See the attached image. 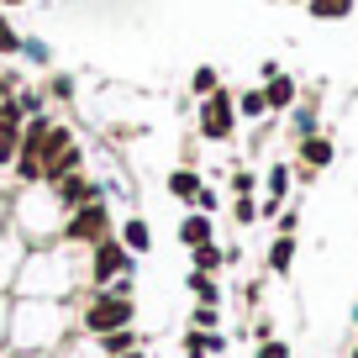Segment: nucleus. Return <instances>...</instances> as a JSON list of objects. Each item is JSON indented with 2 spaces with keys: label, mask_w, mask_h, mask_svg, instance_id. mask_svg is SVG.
Segmentation results:
<instances>
[{
  "label": "nucleus",
  "mask_w": 358,
  "mask_h": 358,
  "mask_svg": "<svg viewBox=\"0 0 358 358\" xmlns=\"http://www.w3.org/2000/svg\"><path fill=\"white\" fill-rule=\"evenodd\" d=\"M79 290H85V248H64V243L27 248L11 285V295H22V301H74Z\"/></svg>",
  "instance_id": "nucleus-1"
},
{
  "label": "nucleus",
  "mask_w": 358,
  "mask_h": 358,
  "mask_svg": "<svg viewBox=\"0 0 358 358\" xmlns=\"http://www.w3.org/2000/svg\"><path fill=\"white\" fill-rule=\"evenodd\" d=\"M74 337V301H11V358H53Z\"/></svg>",
  "instance_id": "nucleus-2"
},
{
  "label": "nucleus",
  "mask_w": 358,
  "mask_h": 358,
  "mask_svg": "<svg viewBox=\"0 0 358 358\" xmlns=\"http://www.w3.org/2000/svg\"><path fill=\"white\" fill-rule=\"evenodd\" d=\"M64 206H58V195L48 190V185H27V190L11 195V211H6V227H11L16 237H22L27 248H43V243H58V232H64Z\"/></svg>",
  "instance_id": "nucleus-3"
},
{
  "label": "nucleus",
  "mask_w": 358,
  "mask_h": 358,
  "mask_svg": "<svg viewBox=\"0 0 358 358\" xmlns=\"http://www.w3.org/2000/svg\"><path fill=\"white\" fill-rule=\"evenodd\" d=\"M122 327H137V301H122L111 290L74 295V332L79 337H106V332H122Z\"/></svg>",
  "instance_id": "nucleus-4"
},
{
  "label": "nucleus",
  "mask_w": 358,
  "mask_h": 358,
  "mask_svg": "<svg viewBox=\"0 0 358 358\" xmlns=\"http://www.w3.org/2000/svg\"><path fill=\"white\" fill-rule=\"evenodd\" d=\"M137 264H143V258H137L116 232L101 237L95 248H85V290H106L116 274H137Z\"/></svg>",
  "instance_id": "nucleus-5"
},
{
  "label": "nucleus",
  "mask_w": 358,
  "mask_h": 358,
  "mask_svg": "<svg viewBox=\"0 0 358 358\" xmlns=\"http://www.w3.org/2000/svg\"><path fill=\"white\" fill-rule=\"evenodd\" d=\"M116 232V211L111 201H90V206H74V211L64 216V232H58V243L64 248H95L101 237Z\"/></svg>",
  "instance_id": "nucleus-6"
},
{
  "label": "nucleus",
  "mask_w": 358,
  "mask_h": 358,
  "mask_svg": "<svg viewBox=\"0 0 358 358\" xmlns=\"http://www.w3.org/2000/svg\"><path fill=\"white\" fill-rule=\"evenodd\" d=\"M201 137L206 143H232L237 137V95L232 90H216L201 101Z\"/></svg>",
  "instance_id": "nucleus-7"
},
{
  "label": "nucleus",
  "mask_w": 358,
  "mask_h": 358,
  "mask_svg": "<svg viewBox=\"0 0 358 358\" xmlns=\"http://www.w3.org/2000/svg\"><path fill=\"white\" fill-rule=\"evenodd\" d=\"M48 190L58 195V206H64V211H74V206H90V201H106V185H101V179H90L85 169H79V174L53 179Z\"/></svg>",
  "instance_id": "nucleus-8"
},
{
  "label": "nucleus",
  "mask_w": 358,
  "mask_h": 358,
  "mask_svg": "<svg viewBox=\"0 0 358 358\" xmlns=\"http://www.w3.org/2000/svg\"><path fill=\"white\" fill-rule=\"evenodd\" d=\"M332 158H337V143H332L327 132H311V137H301V164H295V174H301V179H316Z\"/></svg>",
  "instance_id": "nucleus-9"
},
{
  "label": "nucleus",
  "mask_w": 358,
  "mask_h": 358,
  "mask_svg": "<svg viewBox=\"0 0 358 358\" xmlns=\"http://www.w3.org/2000/svg\"><path fill=\"white\" fill-rule=\"evenodd\" d=\"M222 353H227V332H195V327H185L179 358H222Z\"/></svg>",
  "instance_id": "nucleus-10"
},
{
  "label": "nucleus",
  "mask_w": 358,
  "mask_h": 358,
  "mask_svg": "<svg viewBox=\"0 0 358 358\" xmlns=\"http://www.w3.org/2000/svg\"><path fill=\"white\" fill-rule=\"evenodd\" d=\"M22 258H27V243L6 227L0 232V290L11 295V285H16V268H22Z\"/></svg>",
  "instance_id": "nucleus-11"
},
{
  "label": "nucleus",
  "mask_w": 358,
  "mask_h": 358,
  "mask_svg": "<svg viewBox=\"0 0 358 358\" xmlns=\"http://www.w3.org/2000/svg\"><path fill=\"white\" fill-rule=\"evenodd\" d=\"M116 237H122V243L132 248L137 258H148V253H153V227H148V216H137V211L116 222Z\"/></svg>",
  "instance_id": "nucleus-12"
},
{
  "label": "nucleus",
  "mask_w": 358,
  "mask_h": 358,
  "mask_svg": "<svg viewBox=\"0 0 358 358\" xmlns=\"http://www.w3.org/2000/svg\"><path fill=\"white\" fill-rule=\"evenodd\" d=\"M264 101H268V116H274V111H290V106L301 101V85L280 69L274 79H264Z\"/></svg>",
  "instance_id": "nucleus-13"
},
{
  "label": "nucleus",
  "mask_w": 358,
  "mask_h": 358,
  "mask_svg": "<svg viewBox=\"0 0 358 358\" xmlns=\"http://www.w3.org/2000/svg\"><path fill=\"white\" fill-rule=\"evenodd\" d=\"M179 243H185V248L216 243V216H206V211H190L185 222H179Z\"/></svg>",
  "instance_id": "nucleus-14"
},
{
  "label": "nucleus",
  "mask_w": 358,
  "mask_h": 358,
  "mask_svg": "<svg viewBox=\"0 0 358 358\" xmlns=\"http://www.w3.org/2000/svg\"><path fill=\"white\" fill-rule=\"evenodd\" d=\"M201 185H206V179L195 174L190 164H179L174 174H169V195H174L179 206H195V195H201Z\"/></svg>",
  "instance_id": "nucleus-15"
},
{
  "label": "nucleus",
  "mask_w": 358,
  "mask_h": 358,
  "mask_svg": "<svg viewBox=\"0 0 358 358\" xmlns=\"http://www.w3.org/2000/svg\"><path fill=\"white\" fill-rule=\"evenodd\" d=\"M185 290H190L195 306H222V285H216V274H201V268H190V274H185Z\"/></svg>",
  "instance_id": "nucleus-16"
},
{
  "label": "nucleus",
  "mask_w": 358,
  "mask_h": 358,
  "mask_svg": "<svg viewBox=\"0 0 358 358\" xmlns=\"http://www.w3.org/2000/svg\"><path fill=\"white\" fill-rule=\"evenodd\" d=\"M264 268H268V274H290V268H295V232H280L274 243H268Z\"/></svg>",
  "instance_id": "nucleus-17"
},
{
  "label": "nucleus",
  "mask_w": 358,
  "mask_h": 358,
  "mask_svg": "<svg viewBox=\"0 0 358 358\" xmlns=\"http://www.w3.org/2000/svg\"><path fill=\"white\" fill-rule=\"evenodd\" d=\"M306 11H311V22H348L358 0H306Z\"/></svg>",
  "instance_id": "nucleus-18"
},
{
  "label": "nucleus",
  "mask_w": 358,
  "mask_h": 358,
  "mask_svg": "<svg viewBox=\"0 0 358 358\" xmlns=\"http://www.w3.org/2000/svg\"><path fill=\"white\" fill-rule=\"evenodd\" d=\"M95 348H101L106 358H116V353H127V348H143V332H137V327H122V332L95 337Z\"/></svg>",
  "instance_id": "nucleus-19"
},
{
  "label": "nucleus",
  "mask_w": 358,
  "mask_h": 358,
  "mask_svg": "<svg viewBox=\"0 0 358 358\" xmlns=\"http://www.w3.org/2000/svg\"><path fill=\"white\" fill-rule=\"evenodd\" d=\"M190 268H201V274H222V268H227V248H216V243L190 248Z\"/></svg>",
  "instance_id": "nucleus-20"
},
{
  "label": "nucleus",
  "mask_w": 358,
  "mask_h": 358,
  "mask_svg": "<svg viewBox=\"0 0 358 358\" xmlns=\"http://www.w3.org/2000/svg\"><path fill=\"white\" fill-rule=\"evenodd\" d=\"M264 116H268V101H264V85L243 90V95H237V122H264Z\"/></svg>",
  "instance_id": "nucleus-21"
},
{
  "label": "nucleus",
  "mask_w": 358,
  "mask_h": 358,
  "mask_svg": "<svg viewBox=\"0 0 358 358\" xmlns=\"http://www.w3.org/2000/svg\"><path fill=\"white\" fill-rule=\"evenodd\" d=\"M290 179H295V169L290 164H274V169H268V174H264V201H280L285 206V195H290Z\"/></svg>",
  "instance_id": "nucleus-22"
},
{
  "label": "nucleus",
  "mask_w": 358,
  "mask_h": 358,
  "mask_svg": "<svg viewBox=\"0 0 358 358\" xmlns=\"http://www.w3.org/2000/svg\"><path fill=\"white\" fill-rule=\"evenodd\" d=\"M16 148H22V127H6V122H0V174L16 164Z\"/></svg>",
  "instance_id": "nucleus-23"
},
{
  "label": "nucleus",
  "mask_w": 358,
  "mask_h": 358,
  "mask_svg": "<svg viewBox=\"0 0 358 358\" xmlns=\"http://www.w3.org/2000/svg\"><path fill=\"white\" fill-rule=\"evenodd\" d=\"M253 222H264V216H258V201L253 195H232V227L243 232V227H253Z\"/></svg>",
  "instance_id": "nucleus-24"
},
{
  "label": "nucleus",
  "mask_w": 358,
  "mask_h": 358,
  "mask_svg": "<svg viewBox=\"0 0 358 358\" xmlns=\"http://www.w3.org/2000/svg\"><path fill=\"white\" fill-rule=\"evenodd\" d=\"M53 358H106V353L95 348V337H79V332H74V337H69V343L58 348Z\"/></svg>",
  "instance_id": "nucleus-25"
},
{
  "label": "nucleus",
  "mask_w": 358,
  "mask_h": 358,
  "mask_svg": "<svg viewBox=\"0 0 358 358\" xmlns=\"http://www.w3.org/2000/svg\"><path fill=\"white\" fill-rule=\"evenodd\" d=\"M190 327L195 332H222V306H190Z\"/></svg>",
  "instance_id": "nucleus-26"
},
{
  "label": "nucleus",
  "mask_w": 358,
  "mask_h": 358,
  "mask_svg": "<svg viewBox=\"0 0 358 358\" xmlns=\"http://www.w3.org/2000/svg\"><path fill=\"white\" fill-rule=\"evenodd\" d=\"M16 58H27V64L48 69V64H53V48H48L43 37H22V53H16Z\"/></svg>",
  "instance_id": "nucleus-27"
},
{
  "label": "nucleus",
  "mask_w": 358,
  "mask_h": 358,
  "mask_svg": "<svg viewBox=\"0 0 358 358\" xmlns=\"http://www.w3.org/2000/svg\"><path fill=\"white\" fill-rule=\"evenodd\" d=\"M190 90H195V95H201V101H206V95H216V90H222V74H216L211 64H201V69H195V74H190Z\"/></svg>",
  "instance_id": "nucleus-28"
},
{
  "label": "nucleus",
  "mask_w": 358,
  "mask_h": 358,
  "mask_svg": "<svg viewBox=\"0 0 358 358\" xmlns=\"http://www.w3.org/2000/svg\"><path fill=\"white\" fill-rule=\"evenodd\" d=\"M22 53V32L11 27V16H0V58H16Z\"/></svg>",
  "instance_id": "nucleus-29"
},
{
  "label": "nucleus",
  "mask_w": 358,
  "mask_h": 358,
  "mask_svg": "<svg viewBox=\"0 0 358 358\" xmlns=\"http://www.w3.org/2000/svg\"><path fill=\"white\" fill-rule=\"evenodd\" d=\"M16 106H22V116H43L48 95H43V90H16Z\"/></svg>",
  "instance_id": "nucleus-30"
},
{
  "label": "nucleus",
  "mask_w": 358,
  "mask_h": 358,
  "mask_svg": "<svg viewBox=\"0 0 358 358\" xmlns=\"http://www.w3.org/2000/svg\"><path fill=\"white\" fill-rule=\"evenodd\" d=\"M290 111H295V137H311V132H316V101L290 106Z\"/></svg>",
  "instance_id": "nucleus-31"
},
{
  "label": "nucleus",
  "mask_w": 358,
  "mask_h": 358,
  "mask_svg": "<svg viewBox=\"0 0 358 358\" xmlns=\"http://www.w3.org/2000/svg\"><path fill=\"white\" fill-rule=\"evenodd\" d=\"M43 95H48V101H58V106H64V101H74V79H69V74H53Z\"/></svg>",
  "instance_id": "nucleus-32"
},
{
  "label": "nucleus",
  "mask_w": 358,
  "mask_h": 358,
  "mask_svg": "<svg viewBox=\"0 0 358 358\" xmlns=\"http://www.w3.org/2000/svg\"><path fill=\"white\" fill-rule=\"evenodd\" d=\"M253 358H290V343H285V337H264V343L253 348Z\"/></svg>",
  "instance_id": "nucleus-33"
},
{
  "label": "nucleus",
  "mask_w": 358,
  "mask_h": 358,
  "mask_svg": "<svg viewBox=\"0 0 358 358\" xmlns=\"http://www.w3.org/2000/svg\"><path fill=\"white\" fill-rule=\"evenodd\" d=\"M190 211H206V216H216V211H222V195H216L211 185H201V195H195V206H190Z\"/></svg>",
  "instance_id": "nucleus-34"
},
{
  "label": "nucleus",
  "mask_w": 358,
  "mask_h": 358,
  "mask_svg": "<svg viewBox=\"0 0 358 358\" xmlns=\"http://www.w3.org/2000/svg\"><path fill=\"white\" fill-rule=\"evenodd\" d=\"M258 190V174L253 169H232V195H253Z\"/></svg>",
  "instance_id": "nucleus-35"
},
{
  "label": "nucleus",
  "mask_w": 358,
  "mask_h": 358,
  "mask_svg": "<svg viewBox=\"0 0 358 358\" xmlns=\"http://www.w3.org/2000/svg\"><path fill=\"white\" fill-rule=\"evenodd\" d=\"M111 295H122V301H137V274H116L111 285H106Z\"/></svg>",
  "instance_id": "nucleus-36"
},
{
  "label": "nucleus",
  "mask_w": 358,
  "mask_h": 358,
  "mask_svg": "<svg viewBox=\"0 0 358 358\" xmlns=\"http://www.w3.org/2000/svg\"><path fill=\"white\" fill-rule=\"evenodd\" d=\"M11 301H16V295L0 290V353H6V337H11Z\"/></svg>",
  "instance_id": "nucleus-37"
},
{
  "label": "nucleus",
  "mask_w": 358,
  "mask_h": 358,
  "mask_svg": "<svg viewBox=\"0 0 358 358\" xmlns=\"http://www.w3.org/2000/svg\"><path fill=\"white\" fill-rule=\"evenodd\" d=\"M274 227H280V232H295V227H301V211H295V206H290V211H280V222H274Z\"/></svg>",
  "instance_id": "nucleus-38"
},
{
  "label": "nucleus",
  "mask_w": 358,
  "mask_h": 358,
  "mask_svg": "<svg viewBox=\"0 0 358 358\" xmlns=\"http://www.w3.org/2000/svg\"><path fill=\"white\" fill-rule=\"evenodd\" d=\"M253 337H258V343H264V337H274V316H258V322H253Z\"/></svg>",
  "instance_id": "nucleus-39"
},
{
  "label": "nucleus",
  "mask_w": 358,
  "mask_h": 358,
  "mask_svg": "<svg viewBox=\"0 0 358 358\" xmlns=\"http://www.w3.org/2000/svg\"><path fill=\"white\" fill-rule=\"evenodd\" d=\"M116 358H153V353H148V343H143V348H127V353H116Z\"/></svg>",
  "instance_id": "nucleus-40"
},
{
  "label": "nucleus",
  "mask_w": 358,
  "mask_h": 358,
  "mask_svg": "<svg viewBox=\"0 0 358 358\" xmlns=\"http://www.w3.org/2000/svg\"><path fill=\"white\" fill-rule=\"evenodd\" d=\"M6 211H11V195H0V232H6Z\"/></svg>",
  "instance_id": "nucleus-41"
},
{
  "label": "nucleus",
  "mask_w": 358,
  "mask_h": 358,
  "mask_svg": "<svg viewBox=\"0 0 358 358\" xmlns=\"http://www.w3.org/2000/svg\"><path fill=\"white\" fill-rule=\"evenodd\" d=\"M0 6H27V0H0Z\"/></svg>",
  "instance_id": "nucleus-42"
},
{
  "label": "nucleus",
  "mask_w": 358,
  "mask_h": 358,
  "mask_svg": "<svg viewBox=\"0 0 358 358\" xmlns=\"http://www.w3.org/2000/svg\"><path fill=\"white\" fill-rule=\"evenodd\" d=\"M348 358H358V348H353V353H348Z\"/></svg>",
  "instance_id": "nucleus-43"
},
{
  "label": "nucleus",
  "mask_w": 358,
  "mask_h": 358,
  "mask_svg": "<svg viewBox=\"0 0 358 358\" xmlns=\"http://www.w3.org/2000/svg\"><path fill=\"white\" fill-rule=\"evenodd\" d=\"M0 358H11V353H0Z\"/></svg>",
  "instance_id": "nucleus-44"
}]
</instances>
